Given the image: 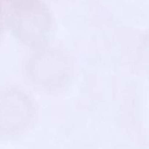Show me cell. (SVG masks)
<instances>
[{"instance_id":"obj_1","label":"cell","mask_w":149,"mask_h":149,"mask_svg":"<svg viewBox=\"0 0 149 149\" xmlns=\"http://www.w3.org/2000/svg\"><path fill=\"white\" fill-rule=\"evenodd\" d=\"M7 23L15 37L26 46L42 48L49 40L53 19L39 0H16L10 7Z\"/></svg>"},{"instance_id":"obj_4","label":"cell","mask_w":149,"mask_h":149,"mask_svg":"<svg viewBox=\"0 0 149 149\" xmlns=\"http://www.w3.org/2000/svg\"><path fill=\"white\" fill-rule=\"evenodd\" d=\"M3 26V15L2 12H1V8H0V33L1 32V29H2Z\"/></svg>"},{"instance_id":"obj_2","label":"cell","mask_w":149,"mask_h":149,"mask_svg":"<svg viewBox=\"0 0 149 149\" xmlns=\"http://www.w3.org/2000/svg\"><path fill=\"white\" fill-rule=\"evenodd\" d=\"M25 70L34 87L44 92L55 93L68 84L71 67L67 56L60 51L39 48L27 60Z\"/></svg>"},{"instance_id":"obj_3","label":"cell","mask_w":149,"mask_h":149,"mask_svg":"<svg viewBox=\"0 0 149 149\" xmlns=\"http://www.w3.org/2000/svg\"><path fill=\"white\" fill-rule=\"evenodd\" d=\"M36 116L33 101L15 87L0 88V138L12 139L24 133Z\"/></svg>"}]
</instances>
